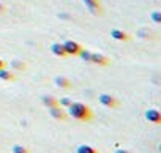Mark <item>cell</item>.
<instances>
[{"label":"cell","instance_id":"cell-1","mask_svg":"<svg viewBox=\"0 0 161 153\" xmlns=\"http://www.w3.org/2000/svg\"><path fill=\"white\" fill-rule=\"evenodd\" d=\"M68 114L69 117H73L77 122H90L93 118V112L89 106L82 104V103H73L68 106Z\"/></svg>","mask_w":161,"mask_h":153},{"label":"cell","instance_id":"cell-2","mask_svg":"<svg viewBox=\"0 0 161 153\" xmlns=\"http://www.w3.org/2000/svg\"><path fill=\"white\" fill-rule=\"evenodd\" d=\"M63 44V49L66 52V55H77L80 52V49H82V46H80L77 41H73V40H66Z\"/></svg>","mask_w":161,"mask_h":153},{"label":"cell","instance_id":"cell-3","mask_svg":"<svg viewBox=\"0 0 161 153\" xmlns=\"http://www.w3.org/2000/svg\"><path fill=\"white\" fill-rule=\"evenodd\" d=\"M98 101H100L103 106H106V107H111V109H114V107H119V101H117L114 96L108 95V93H101V95L98 96Z\"/></svg>","mask_w":161,"mask_h":153},{"label":"cell","instance_id":"cell-4","mask_svg":"<svg viewBox=\"0 0 161 153\" xmlns=\"http://www.w3.org/2000/svg\"><path fill=\"white\" fill-rule=\"evenodd\" d=\"M145 118L153 125H161V112L158 109H153V107L147 109L145 111Z\"/></svg>","mask_w":161,"mask_h":153},{"label":"cell","instance_id":"cell-5","mask_svg":"<svg viewBox=\"0 0 161 153\" xmlns=\"http://www.w3.org/2000/svg\"><path fill=\"white\" fill-rule=\"evenodd\" d=\"M90 63H95V65H101V66H106L109 65V58L103 54H98V52H92L90 55Z\"/></svg>","mask_w":161,"mask_h":153},{"label":"cell","instance_id":"cell-6","mask_svg":"<svg viewBox=\"0 0 161 153\" xmlns=\"http://www.w3.org/2000/svg\"><path fill=\"white\" fill-rule=\"evenodd\" d=\"M49 114L55 118V120H62L65 122L66 120V112L62 109V106H54V107H49Z\"/></svg>","mask_w":161,"mask_h":153},{"label":"cell","instance_id":"cell-7","mask_svg":"<svg viewBox=\"0 0 161 153\" xmlns=\"http://www.w3.org/2000/svg\"><path fill=\"white\" fill-rule=\"evenodd\" d=\"M111 38L117 40V41H128L130 40V35L123 30H119V29H112L111 30Z\"/></svg>","mask_w":161,"mask_h":153},{"label":"cell","instance_id":"cell-8","mask_svg":"<svg viewBox=\"0 0 161 153\" xmlns=\"http://www.w3.org/2000/svg\"><path fill=\"white\" fill-rule=\"evenodd\" d=\"M82 2L89 7V10L95 14H101V5L98 0H82Z\"/></svg>","mask_w":161,"mask_h":153},{"label":"cell","instance_id":"cell-9","mask_svg":"<svg viewBox=\"0 0 161 153\" xmlns=\"http://www.w3.org/2000/svg\"><path fill=\"white\" fill-rule=\"evenodd\" d=\"M54 82H55V85L60 87V89H71V87H73L71 81L66 79V78H63V76H57V78L54 79Z\"/></svg>","mask_w":161,"mask_h":153},{"label":"cell","instance_id":"cell-10","mask_svg":"<svg viewBox=\"0 0 161 153\" xmlns=\"http://www.w3.org/2000/svg\"><path fill=\"white\" fill-rule=\"evenodd\" d=\"M51 52H52L54 55H57V57H66V52H65L62 43H54V44L51 46Z\"/></svg>","mask_w":161,"mask_h":153},{"label":"cell","instance_id":"cell-11","mask_svg":"<svg viewBox=\"0 0 161 153\" xmlns=\"http://www.w3.org/2000/svg\"><path fill=\"white\" fill-rule=\"evenodd\" d=\"M0 79H2V81H7V82H11V81H14V74H13L11 71L2 68V69H0Z\"/></svg>","mask_w":161,"mask_h":153},{"label":"cell","instance_id":"cell-12","mask_svg":"<svg viewBox=\"0 0 161 153\" xmlns=\"http://www.w3.org/2000/svg\"><path fill=\"white\" fill-rule=\"evenodd\" d=\"M43 104L47 106V107H54V106H58V98L55 96H43Z\"/></svg>","mask_w":161,"mask_h":153},{"label":"cell","instance_id":"cell-13","mask_svg":"<svg viewBox=\"0 0 161 153\" xmlns=\"http://www.w3.org/2000/svg\"><path fill=\"white\" fill-rule=\"evenodd\" d=\"M76 153H100L97 148H93L92 145H79L77 148H76Z\"/></svg>","mask_w":161,"mask_h":153},{"label":"cell","instance_id":"cell-14","mask_svg":"<svg viewBox=\"0 0 161 153\" xmlns=\"http://www.w3.org/2000/svg\"><path fill=\"white\" fill-rule=\"evenodd\" d=\"M80 58H82L84 62H87V63H90V55H92V52H89V51H86V49H80V52L77 54Z\"/></svg>","mask_w":161,"mask_h":153},{"label":"cell","instance_id":"cell-15","mask_svg":"<svg viewBox=\"0 0 161 153\" xmlns=\"http://www.w3.org/2000/svg\"><path fill=\"white\" fill-rule=\"evenodd\" d=\"M13 153H30L29 151V148H25V147H22V145H13Z\"/></svg>","mask_w":161,"mask_h":153},{"label":"cell","instance_id":"cell-16","mask_svg":"<svg viewBox=\"0 0 161 153\" xmlns=\"http://www.w3.org/2000/svg\"><path fill=\"white\" fill-rule=\"evenodd\" d=\"M150 16H152V21H153L155 24H159V22H161V13H159V11H153Z\"/></svg>","mask_w":161,"mask_h":153},{"label":"cell","instance_id":"cell-17","mask_svg":"<svg viewBox=\"0 0 161 153\" xmlns=\"http://www.w3.org/2000/svg\"><path fill=\"white\" fill-rule=\"evenodd\" d=\"M71 104V100H68V98H62V100H58V106H65V107H68Z\"/></svg>","mask_w":161,"mask_h":153},{"label":"cell","instance_id":"cell-18","mask_svg":"<svg viewBox=\"0 0 161 153\" xmlns=\"http://www.w3.org/2000/svg\"><path fill=\"white\" fill-rule=\"evenodd\" d=\"M5 66H7L5 60H2V58H0V69H2V68H5Z\"/></svg>","mask_w":161,"mask_h":153},{"label":"cell","instance_id":"cell-19","mask_svg":"<svg viewBox=\"0 0 161 153\" xmlns=\"http://www.w3.org/2000/svg\"><path fill=\"white\" fill-rule=\"evenodd\" d=\"M115 153H130V151H126V150H123V148H117Z\"/></svg>","mask_w":161,"mask_h":153},{"label":"cell","instance_id":"cell-20","mask_svg":"<svg viewBox=\"0 0 161 153\" xmlns=\"http://www.w3.org/2000/svg\"><path fill=\"white\" fill-rule=\"evenodd\" d=\"M3 11H5V7H3V5H0V13H3Z\"/></svg>","mask_w":161,"mask_h":153}]
</instances>
